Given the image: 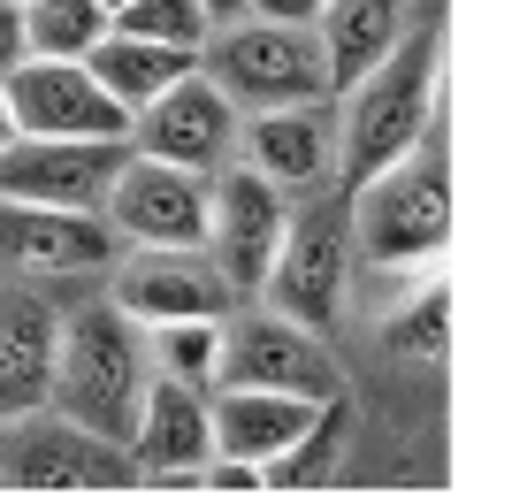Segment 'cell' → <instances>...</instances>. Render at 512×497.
<instances>
[{
  "label": "cell",
  "instance_id": "cell-21",
  "mask_svg": "<svg viewBox=\"0 0 512 497\" xmlns=\"http://www.w3.org/2000/svg\"><path fill=\"white\" fill-rule=\"evenodd\" d=\"M344 444H352V398H329V406L314 413V429L291 444V452H276L268 459V490H321V482L337 475V459H344Z\"/></svg>",
  "mask_w": 512,
  "mask_h": 497
},
{
  "label": "cell",
  "instance_id": "cell-11",
  "mask_svg": "<svg viewBox=\"0 0 512 497\" xmlns=\"http://www.w3.org/2000/svg\"><path fill=\"white\" fill-rule=\"evenodd\" d=\"M222 383H245V390H299V398H337L344 375L321 345V329L291 322V314H230L222 329Z\"/></svg>",
  "mask_w": 512,
  "mask_h": 497
},
{
  "label": "cell",
  "instance_id": "cell-25",
  "mask_svg": "<svg viewBox=\"0 0 512 497\" xmlns=\"http://www.w3.org/2000/svg\"><path fill=\"white\" fill-rule=\"evenodd\" d=\"M115 31H138V39H161V46H192V54H207L214 16H207V0H123V8H115Z\"/></svg>",
  "mask_w": 512,
  "mask_h": 497
},
{
  "label": "cell",
  "instance_id": "cell-29",
  "mask_svg": "<svg viewBox=\"0 0 512 497\" xmlns=\"http://www.w3.org/2000/svg\"><path fill=\"white\" fill-rule=\"evenodd\" d=\"M16 138V100H8V77H0V146Z\"/></svg>",
  "mask_w": 512,
  "mask_h": 497
},
{
  "label": "cell",
  "instance_id": "cell-13",
  "mask_svg": "<svg viewBox=\"0 0 512 497\" xmlns=\"http://www.w3.org/2000/svg\"><path fill=\"white\" fill-rule=\"evenodd\" d=\"M107 222H115L123 245H207L214 176L153 161V153H130L123 184L107 192Z\"/></svg>",
  "mask_w": 512,
  "mask_h": 497
},
{
  "label": "cell",
  "instance_id": "cell-7",
  "mask_svg": "<svg viewBox=\"0 0 512 497\" xmlns=\"http://www.w3.org/2000/svg\"><path fill=\"white\" fill-rule=\"evenodd\" d=\"M352 199H321L306 215H291V238H283V260L276 276H268V306L291 314L306 329H329L337 322V306L352 299Z\"/></svg>",
  "mask_w": 512,
  "mask_h": 497
},
{
  "label": "cell",
  "instance_id": "cell-3",
  "mask_svg": "<svg viewBox=\"0 0 512 497\" xmlns=\"http://www.w3.org/2000/svg\"><path fill=\"white\" fill-rule=\"evenodd\" d=\"M352 238H360V260H398V268L444 260L451 161H444V138H436V130H428L406 161H390L383 176H367L360 192H352Z\"/></svg>",
  "mask_w": 512,
  "mask_h": 497
},
{
  "label": "cell",
  "instance_id": "cell-16",
  "mask_svg": "<svg viewBox=\"0 0 512 497\" xmlns=\"http://www.w3.org/2000/svg\"><path fill=\"white\" fill-rule=\"evenodd\" d=\"M237 161H253L260 176H276L283 192H321L344 169V108L329 100H299V108H260L245 115V146Z\"/></svg>",
  "mask_w": 512,
  "mask_h": 497
},
{
  "label": "cell",
  "instance_id": "cell-6",
  "mask_svg": "<svg viewBox=\"0 0 512 497\" xmlns=\"http://www.w3.org/2000/svg\"><path fill=\"white\" fill-rule=\"evenodd\" d=\"M283 238H291V192L276 176H260L253 161H230L214 169V222H207V253L214 268L237 283V299H260L268 276L283 260Z\"/></svg>",
  "mask_w": 512,
  "mask_h": 497
},
{
  "label": "cell",
  "instance_id": "cell-26",
  "mask_svg": "<svg viewBox=\"0 0 512 497\" xmlns=\"http://www.w3.org/2000/svg\"><path fill=\"white\" fill-rule=\"evenodd\" d=\"M31 62V23H23V0H0V77H16Z\"/></svg>",
  "mask_w": 512,
  "mask_h": 497
},
{
  "label": "cell",
  "instance_id": "cell-1",
  "mask_svg": "<svg viewBox=\"0 0 512 497\" xmlns=\"http://www.w3.org/2000/svg\"><path fill=\"white\" fill-rule=\"evenodd\" d=\"M153 375L161 368H153L146 322H130L115 299H100V306L62 314V360H54V398H46V406L130 444V436H138V413H146Z\"/></svg>",
  "mask_w": 512,
  "mask_h": 497
},
{
  "label": "cell",
  "instance_id": "cell-31",
  "mask_svg": "<svg viewBox=\"0 0 512 497\" xmlns=\"http://www.w3.org/2000/svg\"><path fill=\"white\" fill-rule=\"evenodd\" d=\"M107 8H123V0H107Z\"/></svg>",
  "mask_w": 512,
  "mask_h": 497
},
{
  "label": "cell",
  "instance_id": "cell-18",
  "mask_svg": "<svg viewBox=\"0 0 512 497\" xmlns=\"http://www.w3.org/2000/svg\"><path fill=\"white\" fill-rule=\"evenodd\" d=\"M329 398H299V390H245V383H214V436H222V452L237 459H268L291 452L306 429H314V413Z\"/></svg>",
  "mask_w": 512,
  "mask_h": 497
},
{
  "label": "cell",
  "instance_id": "cell-9",
  "mask_svg": "<svg viewBox=\"0 0 512 497\" xmlns=\"http://www.w3.org/2000/svg\"><path fill=\"white\" fill-rule=\"evenodd\" d=\"M123 260V238L100 207H39L0 192V268L8 276H100Z\"/></svg>",
  "mask_w": 512,
  "mask_h": 497
},
{
  "label": "cell",
  "instance_id": "cell-27",
  "mask_svg": "<svg viewBox=\"0 0 512 497\" xmlns=\"http://www.w3.org/2000/svg\"><path fill=\"white\" fill-rule=\"evenodd\" d=\"M329 0H253V16H276V23H321Z\"/></svg>",
  "mask_w": 512,
  "mask_h": 497
},
{
  "label": "cell",
  "instance_id": "cell-4",
  "mask_svg": "<svg viewBox=\"0 0 512 497\" xmlns=\"http://www.w3.org/2000/svg\"><path fill=\"white\" fill-rule=\"evenodd\" d=\"M138 482H146V467L123 436H100L54 406L0 421V490L92 497V490H138Z\"/></svg>",
  "mask_w": 512,
  "mask_h": 497
},
{
  "label": "cell",
  "instance_id": "cell-15",
  "mask_svg": "<svg viewBox=\"0 0 512 497\" xmlns=\"http://www.w3.org/2000/svg\"><path fill=\"white\" fill-rule=\"evenodd\" d=\"M8 100H16V130H39V138H130V123H138L92 77V62H46V54H31L8 77Z\"/></svg>",
  "mask_w": 512,
  "mask_h": 497
},
{
  "label": "cell",
  "instance_id": "cell-12",
  "mask_svg": "<svg viewBox=\"0 0 512 497\" xmlns=\"http://www.w3.org/2000/svg\"><path fill=\"white\" fill-rule=\"evenodd\" d=\"M115 291L107 299L123 306L130 322H184V314H230L237 283L214 268L207 245H130L115 268Z\"/></svg>",
  "mask_w": 512,
  "mask_h": 497
},
{
  "label": "cell",
  "instance_id": "cell-8",
  "mask_svg": "<svg viewBox=\"0 0 512 497\" xmlns=\"http://www.w3.org/2000/svg\"><path fill=\"white\" fill-rule=\"evenodd\" d=\"M130 138H39L16 130L0 146V192L8 199H39V207H100L130 169Z\"/></svg>",
  "mask_w": 512,
  "mask_h": 497
},
{
  "label": "cell",
  "instance_id": "cell-20",
  "mask_svg": "<svg viewBox=\"0 0 512 497\" xmlns=\"http://www.w3.org/2000/svg\"><path fill=\"white\" fill-rule=\"evenodd\" d=\"M85 62H92V77H100V85L115 92L130 115H138V108H153L169 85H184L207 54H192V46H161V39H138V31H107Z\"/></svg>",
  "mask_w": 512,
  "mask_h": 497
},
{
  "label": "cell",
  "instance_id": "cell-22",
  "mask_svg": "<svg viewBox=\"0 0 512 497\" xmlns=\"http://www.w3.org/2000/svg\"><path fill=\"white\" fill-rule=\"evenodd\" d=\"M23 23H31V54H46V62H85L92 46L115 31V8H107V0H23Z\"/></svg>",
  "mask_w": 512,
  "mask_h": 497
},
{
  "label": "cell",
  "instance_id": "cell-5",
  "mask_svg": "<svg viewBox=\"0 0 512 497\" xmlns=\"http://www.w3.org/2000/svg\"><path fill=\"white\" fill-rule=\"evenodd\" d=\"M214 85L230 92L245 115L260 108H299V100H329V54H321L314 23H276V16H245L222 23L207 39V62H199Z\"/></svg>",
  "mask_w": 512,
  "mask_h": 497
},
{
  "label": "cell",
  "instance_id": "cell-14",
  "mask_svg": "<svg viewBox=\"0 0 512 497\" xmlns=\"http://www.w3.org/2000/svg\"><path fill=\"white\" fill-rule=\"evenodd\" d=\"M130 452H138V467H146V490H199L207 459L222 452V436H214V390L176 383V375H153Z\"/></svg>",
  "mask_w": 512,
  "mask_h": 497
},
{
  "label": "cell",
  "instance_id": "cell-19",
  "mask_svg": "<svg viewBox=\"0 0 512 497\" xmlns=\"http://www.w3.org/2000/svg\"><path fill=\"white\" fill-rule=\"evenodd\" d=\"M413 0H329L321 8V54H329V85L352 92L367 77V69H383L390 54H398V39H406L413 23H406Z\"/></svg>",
  "mask_w": 512,
  "mask_h": 497
},
{
  "label": "cell",
  "instance_id": "cell-24",
  "mask_svg": "<svg viewBox=\"0 0 512 497\" xmlns=\"http://www.w3.org/2000/svg\"><path fill=\"white\" fill-rule=\"evenodd\" d=\"M375 337H383V352H398L413 368H436V360H444V337H451V283L428 276L390 322H375Z\"/></svg>",
  "mask_w": 512,
  "mask_h": 497
},
{
  "label": "cell",
  "instance_id": "cell-2",
  "mask_svg": "<svg viewBox=\"0 0 512 497\" xmlns=\"http://www.w3.org/2000/svg\"><path fill=\"white\" fill-rule=\"evenodd\" d=\"M436 54H444L436 23H413L406 39H398V54L344 92V169H337L344 192H360L367 176L406 161L436 130Z\"/></svg>",
  "mask_w": 512,
  "mask_h": 497
},
{
  "label": "cell",
  "instance_id": "cell-23",
  "mask_svg": "<svg viewBox=\"0 0 512 497\" xmlns=\"http://www.w3.org/2000/svg\"><path fill=\"white\" fill-rule=\"evenodd\" d=\"M222 329H230V314H184V322H153V329H146L153 368L176 375V383L214 390V383H222Z\"/></svg>",
  "mask_w": 512,
  "mask_h": 497
},
{
  "label": "cell",
  "instance_id": "cell-10",
  "mask_svg": "<svg viewBox=\"0 0 512 497\" xmlns=\"http://www.w3.org/2000/svg\"><path fill=\"white\" fill-rule=\"evenodd\" d=\"M130 146L153 153V161H176V169L214 176V169H230L237 146H245V108L214 85L207 69H192V77H184V85H169L153 108H138Z\"/></svg>",
  "mask_w": 512,
  "mask_h": 497
},
{
  "label": "cell",
  "instance_id": "cell-17",
  "mask_svg": "<svg viewBox=\"0 0 512 497\" xmlns=\"http://www.w3.org/2000/svg\"><path fill=\"white\" fill-rule=\"evenodd\" d=\"M54 360H62V314L31 283H0V421L39 413L54 398Z\"/></svg>",
  "mask_w": 512,
  "mask_h": 497
},
{
  "label": "cell",
  "instance_id": "cell-28",
  "mask_svg": "<svg viewBox=\"0 0 512 497\" xmlns=\"http://www.w3.org/2000/svg\"><path fill=\"white\" fill-rule=\"evenodd\" d=\"M207 16H214V31H222V23H245V16H253V0H207Z\"/></svg>",
  "mask_w": 512,
  "mask_h": 497
},
{
  "label": "cell",
  "instance_id": "cell-30",
  "mask_svg": "<svg viewBox=\"0 0 512 497\" xmlns=\"http://www.w3.org/2000/svg\"><path fill=\"white\" fill-rule=\"evenodd\" d=\"M413 8H436V0H413Z\"/></svg>",
  "mask_w": 512,
  "mask_h": 497
}]
</instances>
